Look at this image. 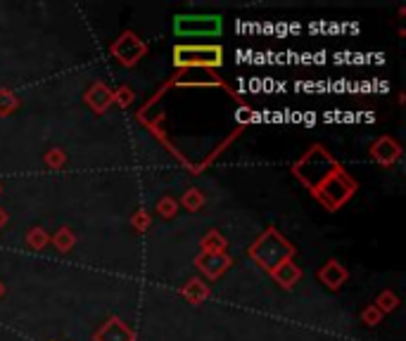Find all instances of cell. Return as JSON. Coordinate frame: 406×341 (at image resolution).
<instances>
[{"label":"cell","instance_id":"7a4b0ae2","mask_svg":"<svg viewBox=\"0 0 406 341\" xmlns=\"http://www.w3.org/2000/svg\"><path fill=\"white\" fill-rule=\"evenodd\" d=\"M174 64L216 69V66L224 64V50L219 48V45H176Z\"/></svg>","mask_w":406,"mask_h":341},{"label":"cell","instance_id":"6da1fadb","mask_svg":"<svg viewBox=\"0 0 406 341\" xmlns=\"http://www.w3.org/2000/svg\"><path fill=\"white\" fill-rule=\"evenodd\" d=\"M337 171H340L337 164L332 162V157L328 152H323L321 147H314V150L295 166V173L302 178L304 185L311 187V190H318L323 183H328Z\"/></svg>","mask_w":406,"mask_h":341},{"label":"cell","instance_id":"3957f363","mask_svg":"<svg viewBox=\"0 0 406 341\" xmlns=\"http://www.w3.org/2000/svg\"><path fill=\"white\" fill-rule=\"evenodd\" d=\"M176 36L185 38H202V36H219L221 33V17L219 15H181L174 22Z\"/></svg>","mask_w":406,"mask_h":341}]
</instances>
